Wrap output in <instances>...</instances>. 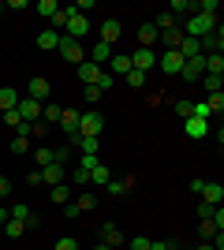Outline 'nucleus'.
Instances as JSON below:
<instances>
[{"instance_id":"f704fd0d","label":"nucleus","mask_w":224,"mask_h":250,"mask_svg":"<svg viewBox=\"0 0 224 250\" xmlns=\"http://www.w3.org/2000/svg\"><path fill=\"white\" fill-rule=\"evenodd\" d=\"M221 83H224V75H202V86L209 94H221Z\"/></svg>"},{"instance_id":"cd10ccee","label":"nucleus","mask_w":224,"mask_h":250,"mask_svg":"<svg viewBox=\"0 0 224 250\" xmlns=\"http://www.w3.org/2000/svg\"><path fill=\"white\" fill-rule=\"evenodd\" d=\"M168 11L176 15V19H180V15H194V4H191V0H172Z\"/></svg>"},{"instance_id":"c03bdc74","label":"nucleus","mask_w":224,"mask_h":250,"mask_svg":"<svg viewBox=\"0 0 224 250\" xmlns=\"http://www.w3.org/2000/svg\"><path fill=\"white\" fill-rule=\"evenodd\" d=\"M53 250H79V239H71V235H64V239H56Z\"/></svg>"},{"instance_id":"6e6d98bb","label":"nucleus","mask_w":224,"mask_h":250,"mask_svg":"<svg viewBox=\"0 0 224 250\" xmlns=\"http://www.w3.org/2000/svg\"><path fill=\"white\" fill-rule=\"evenodd\" d=\"M194 250H213V243H209V239H202V243H198Z\"/></svg>"},{"instance_id":"052dcab7","label":"nucleus","mask_w":224,"mask_h":250,"mask_svg":"<svg viewBox=\"0 0 224 250\" xmlns=\"http://www.w3.org/2000/svg\"><path fill=\"white\" fill-rule=\"evenodd\" d=\"M0 239H4V228H0Z\"/></svg>"},{"instance_id":"5701e85b","label":"nucleus","mask_w":224,"mask_h":250,"mask_svg":"<svg viewBox=\"0 0 224 250\" xmlns=\"http://www.w3.org/2000/svg\"><path fill=\"white\" fill-rule=\"evenodd\" d=\"M22 235H26V224L8 217V224H4V239H22Z\"/></svg>"},{"instance_id":"de8ad7c7","label":"nucleus","mask_w":224,"mask_h":250,"mask_svg":"<svg viewBox=\"0 0 224 250\" xmlns=\"http://www.w3.org/2000/svg\"><path fill=\"white\" fill-rule=\"evenodd\" d=\"M149 243H153V239H146V235H139V239H131V250H149Z\"/></svg>"},{"instance_id":"09e8293b","label":"nucleus","mask_w":224,"mask_h":250,"mask_svg":"<svg viewBox=\"0 0 224 250\" xmlns=\"http://www.w3.org/2000/svg\"><path fill=\"white\" fill-rule=\"evenodd\" d=\"M213 209H217V206H205V202H198V217L209 220V217H213Z\"/></svg>"},{"instance_id":"72a5a7b5","label":"nucleus","mask_w":224,"mask_h":250,"mask_svg":"<svg viewBox=\"0 0 224 250\" xmlns=\"http://www.w3.org/2000/svg\"><path fill=\"white\" fill-rule=\"evenodd\" d=\"M56 11H60V4H56V0H38V15H45V19H53Z\"/></svg>"},{"instance_id":"6ab92c4d","label":"nucleus","mask_w":224,"mask_h":250,"mask_svg":"<svg viewBox=\"0 0 224 250\" xmlns=\"http://www.w3.org/2000/svg\"><path fill=\"white\" fill-rule=\"evenodd\" d=\"M108 179H112V172H108L105 165L90 168V187H101V190H105V187H108Z\"/></svg>"},{"instance_id":"58836bf2","label":"nucleus","mask_w":224,"mask_h":250,"mask_svg":"<svg viewBox=\"0 0 224 250\" xmlns=\"http://www.w3.org/2000/svg\"><path fill=\"white\" fill-rule=\"evenodd\" d=\"M75 206H79V213H86V209H94V194H90V190H82V194L75 198Z\"/></svg>"},{"instance_id":"bb28decb","label":"nucleus","mask_w":224,"mask_h":250,"mask_svg":"<svg viewBox=\"0 0 224 250\" xmlns=\"http://www.w3.org/2000/svg\"><path fill=\"white\" fill-rule=\"evenodd\" d=\"M205 75H224V56H221V52L205 56Z\"/></svg>"},{"instance_id":"9b49d317","label":"nucleus","mask_w":224,"mask_h":250,"mask_svg":"<svg viewBox=\"0 0 224 250\" xmlns=\"http://www.w3.org/2000/svg\"><path fill=\"white\" fill-rule=\"evenodd\" d=\"M86 60H90V63H97V67H105V63L112 60V45H105V42H94L90 49H86Z\"/></svg>"},{"instance_id":"9d476101","label":"nucleus","mask_w":224,"mask_h":250,"mask_svg":"<svg viewBox=\"0 0 224 250\" xmlns=\"http://www.w3.org/2000/svg\"><path fill=\"white\" fill-rule=\"evenodd\" d=\"M183 79L187 83H202V75H205V56H194V60H183Z\"/></svg>"},{"instance_id":"6e6552de","label":"nucleus","mask_w":224,"mask_h":250,"mask_svg":"<svg viewBox=\"0 0 224 250\" xmlns=\"http://www.w3.org/2000/svg\"><path fill=\"white\" fill-rule=\"evenodd\" d=\"M157 67H161L164 75H180V71H183V56H180L176 49H164V52H161V60H157Z\"/></svg>"},{"instance_id":"ea45409f","label":"nucleus","mask_w":224,"mask_h":250,"mask_svg":"<svg viewBox=\"0 0 224 250\" xmlns=\"http://www.w3.org/2000/svg\"><path fill=\"white\" fill-rule=\"evenodd\" d=\"M127 86L131 90H142V86H146V75L142 71H127Z\"/></svg>"},{"instance_id":"3c124183","label":"nucleus","mask_w":224,"mask_h":250,"mask_svg":"<svg viewBox=\"0 0 224 250\" xmlns=\"http://www.w3.org/2000/svg\"><path fill=\"white\" fill-rule=\"evenodd\" d=\"M8 194H11V179L0 176V198H8Z\"/></svg>"},{"instance_id":"7ed1b4c3","label":"nucleus","mask_w":224,"mask_h":250,"mask_svg":"<svg viewBox=\"0 0 224 250\" xmlns=\"http://www.w3.org/2000/svg\"><path fill=\"white\" fill-rule=\"evenodd\" d=\"M101 131H105V116H101V112H82V116H79V135L101 138Z\"/></svg>"},{"instance_id":"603ef678","label":"nucleus","mask_w":224,"mask_h":250,"mask_svg":"<svg viewBox=\"0 0 224 250\" xmlns=\"http://www.w3.org/2000/svg\"><path fill=\"white\" fill-rule=\"evenodd\" d=\"M176 112H180L183 120H187V116H191V101H176Z\"/></svg>"},{"instance_id":"4468645a","label":"nucleus","mask_w":224,"mask_h":250,"mask_svg":"<svg viewBox=\"0 0 224 250\" xmlns=\"http://www.w3.org/2000/svg\"><path fill=\"white\" fill-rule=\"evenodd\" d=\"M101 243H108L112 250L123 247V235H120V228L112 224V220H105V224H101Z\"/></svg>"},{"instance_id":"f03ea898","label":"nucleus","mask_w":224,"mask_h":250,"mask_svg":"<svg viewBox=\"0 0 224 250\" xmlns=\"http://www.w3.org/2000/svg\"><path fill=\"white\" fill-rule=\"evenodd\" d=\"M56 52H60V56H64L71 67H79V63L86 60V45H82V42H71V38H64V34H60V45H56Z\"/></svg>"},{"instance_id":"a18cd8bd","label":"nucleus","mask_w":224,"mask_h":250,"mask_svg":"<svg viewBox=\"0 0 224 250\" xmlns=\"http://www.w3.org/2000/svg\"><path fill=\"white\" fill-rule=\"evenodd\" d=\"M198 231H202V239H213V235H217L221 228H217L213 220H202V228H198Z\"/></svg>"},{"instance_id":"f257e3e1","label":"nucleus","mask_w":224,"mask_h":250,"mask_svg":"<svg viewBox=\"0 0 224 250\" xmlns=\"http://www.w3.org/2000/svg\"><path fill=\"white\" fill-rule=\"evenodd\" d=\"M217 30V19H209V15H202V11H194V15H187V26H183V34L187 38H209V34Z\"/></svg>"},{"instance_id":"4d7b16f0","label":"nucleus","mask_w":224,"mask_h":250,"mask_svg":"<svg viewBox=\"0 0 224 250\" xmlns=\"http://www.w3.org/2000/svg\"><path fill=\"white\" fill-rule=\"evenodd\" d=\"M4 224H8V209H0V228H4Z\"/></svg>"},{"instance_id":"49530a36","label":"nucleus","mask_w":224,"mask_h":250,"mask_svg":"<svg viewBox=\"0 0 224 250\" xmlns=\"http://www.w3.org/2000/svg\"><path fill=\"white\" fill-rule=\"evenodd\" d=\"M53 161L67 168V161H71V149H53Z\"/></svg>"},{"instance_id":"8fccbe9b","label":"nucleus","mask_w":224,"mask_h":250,"mask_svg":"<svg viewBox=\"0 0 224 250\" xmlns=\"http://www.w3.org/2000/svg\"><path fill=\"white\" fill-rule=\"evenodd\" d=\"M202 183L205 179H187V190H191V194H202Z\"/></svg>"},{"instance_id":"c9c22d12","label":"nucleus","mask_w":224,"mask_h":250,"mask_svg":"<svg viewBox=\"0 0 224 250\" xmlns=\"http://www.w3.org/2000/svg\"><path fill=\"white\" fill-rule=\"evenodd\" d=\"M161 42L168 45V49H180V42H183V30L176 26V30H168V34H161Z\"/></svg>"},{"instance_id":"20e7f679","label":"nucleus","mask_w":224,"mask_h":250,"mask_svg":"<svg viewBox=\"0 0 224 250\" xmlns=\"http://www.w3.org/2000/svg\"><path fill=\"white\" fill-rule=\"evenodd\" d=\"M86 34H90V19H86V15H79V11H71V19H67V26H64V38L82 42Z\"/></svg>"},{"instance_id":"f3484780","label":"nucleus","mask_w":224,"mask_h":250,"mask_svg":"<svg viewBox=\"0 0 224 250\" xmlns=\"http://www.w3.org/2000/svg\"><path fill=\"white\" fill-rule=\"evenodd\" d=\"M75 71H79V79H82V83H86V86H94V83H97V75L105 71V67H97V63H90V60H82V63H79V67H75Z\"/></svg>"},{"instance_id":"79ce46f5","label":"nucleus","mask_w":224,"mask_h":250,"mask_svg":"<svg viewBox=\"0 0 224 250\" xmlns=\"http://www.w3.org/2000/svg\"><path fill=\"white\" fill-rule=\"evenodd\" d=\"M34 161H38V168H45V165H53V149H38V153H34Z\"/></svg>"},{"instance_id":"0eeeda50","label":"nucleus","mask_w":224,"mask_h":250,"mask_svg":"<svg viewBox=\"0 0 224 250\" xmlns=\"http://www.w3.org/2000/svg\"><path fill=\"white\" fill-rule=\"evenodd\" d=\"M108 67V75H112V79H127V71H135V67H131V52H112V60L105 63Z\"/></svg>"},{"instance_id":"a211bd4d","label":"nucleus","mask_w":224,"mask_h":250,"mask_svg":"<svg viewBox=\"0 0 224 250\" xmlns=\"http://www.w3.org/2000/svg\"><path fill=\"white\" fill-rule=\"evenodd\" d=\"M209 131H213L209 120H194V116H187V138H205Z\"/></svg>"},{"instance_id":"a878e982","label":"nucleus","mask_w":224,"mask_h":250,"mask_svg":"<svg viewBox=\"0 0 224 250\" xmlns=\"http://www.w3.org/2000/svg\"><path fill=\"white\" fill-rule=\"evenodd\" d=\"M105 190H108V194H116V198H120V194H127V190H131V176L127 179H116V176H112Z\"/></svg>"},{"instance_id":"13d9d810","label":"nucleus","mask_w":224,"mask_h":250,"mask_svg":"<svg viewBox=\"0 0 224 250\" xmlns=\"http://www.w3.org/2000/svg\"><path fill=\"white\" fill-rule=\"evenodd\" d=\"M94 250H112V247H108V243H97V247Z\"/></svg>"},{"instance_id":"4be33fe9","label":"nucleus","mask_w":224,"mask_h":250,"mask_svg":"<svg viewBox=\"0 0 224 250\" xmlns=\"http://www.w3.org/2000/svg\"><path fill=\"white\" fill-rule=\"evenodd\" d=\"M56 45H60V34H56L53 26H49V30H41V34H38V49H49V52H53Z\"/></svg>"},{"instance_id":"37998d69","label":"nucleus","mask_w":224,"mask_h":250,"mask_svg":"<svg viewBox=\"0 0 224 250\" xmlns=\"http://www.w3.org/2000/svg\"><path fill=\"white\" fill-rule=\"evenodd\" d=\"M101 165V161H97V153H82L79 157V168H86V172H90V168H97Z\"/></svg>"},{"instance_id":"f8f14e48","label":"nucleus","mask_w":224,"mask_h":250,"mask_svg":"<svg viewBox=\"0 0 224 250\" xmlns=\"http://www.w3.org/2000/svg\"><path fill=\"white\" fill-rule=\"evenodd\" d=\"M38 176H41V187H56V183H64V165H45V168H38Z\"/></svg>"},{"instance_id":"b1692460","label":"nucleus","mask_w":224,"mask_h":250,"mask_svg":"<svg viewBox=\"0 0 224 250\" xmlns=\"http://www.w3.org/2000/svg\"><path fill=\"white\" fill-rule=\"evenodd\" d=\"M60 112H64L60 104H41V124L45 127H49V124H60Z\"/></svg>"},{"instance_id":"a19ab883","label":"nucleus","mask_w":224,"mask_h":250,"mask_svg":"<svg viewBox=\"0 0 224 250\" xmlns=\"http://www.w3.org/2000/svg\"><path fill=\"white\" fill-rule=\"evenodd\" d=\"M71 183H75V187H86V183H90V172H86V168H75V172H71Z\"/></svg>"},{"instance_id":"5fc2aeb1","label":"nucleus","mask_w":224,"mask_h":250,"mask_svg":"<svg viewBox=\"0 0 224 250\" xmlns=\"http://www.w3.org/2000/svg\"><path fill=\"white\" fill-rule=\"evenodd\" d=\"M149 250H176V247H172V243H161V239H157V243H149Z\"/></svg>"},{"instance_id":"c756f323","label":"nucleus","mask_w":224,"mask_h":250,"mask_svg":"<svg viewBox=\"0 0 224 250\" xmlns=\"http://www.w3.org/2000/svg\"><path fill=\"white\" fill-rule=\"evenodd\" d=\"M30 213H34V209H30V206H22V202H15V206L8 209V217H11V220H22V224L30 220Z\"/></svg>"},{"instance_id":"864d4df0","label":"nucleus","mask_w":224,"mask_h":250,"mask_svg":"<svg viewBox=\"0 0 224 250\" xmlns=\"http://www.w3.org/2000/svg\"><path fill=\"white\" fill-rule=\"evenodd\" d=\"M86 101H101V90H97V86H86Z\"/></svg>"},{"instance_id":"4c0bfd02","label":"nucleus","mask_w":224,"mask_h":250,"mask_svg":"<svg viewBox=\"0 0 224 250\" xmlns=\"http://www.w3.org/2000/svg\"><path fill=\"white\" fill-rule=\"evenodd\" d=\"M97 90H101V94H105V90H112V86H116V79H112V75H108V71H101V75H97Z\"/></svg>"},{"instance_id":"473e14b6","label":"nucleus","mask_w":224,"mask_h":250,"mask_svg":"<svg viewBox=\"0 0 224 250\" xmlns=\"http://www.w3.org/2000/svg\"><path fill=\"white\" fill-rule=\"evenodd\" d=\"M4 116V124H8V131H15V135H19V127H22V116L15 112V108H8V112H0Z\"/></svg>"},{"instance_id":"2eb2a0df","label":"nucleus","mask_w":224,"mask_h":250,"mask_svg":"<svg viewBox=\"0 0 224 250\" xmlns=\"http://www.w3.org/2000/svg\"><path fill=\"white\" fill-rule=\"evenodd\" d=\"M157 42H161L157 26H153V22H142V26H139V49H153Z\"/></svg>"},{"instance_id":"e433bc0d","label":"nucleus","mask_w":224,"mask_h":250,"mask_svg":"<svg viewBox=\"0 0 224 250\" xmlns=\"http://www.w3.org/2000/svg\"><path fill=\"white\" fill-rule=\"evenodd\" d=\"M205 104H209V112H213V116H221V108H224V94H209V97H205Z\"/></svg>"},{"instance_id":"393cba45","label":"nucleus","mask_w":224,"mask_h":250,"mask_svg":"<svg viewBox=\"0 0 224 250\" xmlns=\"http://www.w3.org/2000/svg\"><path fill=\"white\" fill-rule=\"evenodd\" d=\"M15 104H19V94H15L11 86H4V90H0V112H8V108H15Z\"/></svg>"},{"instance_id":"aec40b11","label":"nucleus","mask_w":224,"mask_h":250,"mask_svg":"<svg viewBox=\"0 0 224 250\" xmlns=\"http://www.w3.org/2000/svg\"><path fill=\"white\" fill-rule=\"evenodd\" d=\"M79 108H64V112H60V127H64L67 135H71V131H79Z\"/></svg>"},{"instance_id":"c85d7f7f","label":"nucleus","mask_w":224,"mask_h":250,"mask_svg":"<svg viewBox=\"0 0 224 250\" xmlns=\"http://www.w3.org/2000/svg\"><path fill=\"white\" fill-rule=\"evenodd\" d=\"M8 149H11V153H30V138H26V135H15V138H11V142H8Z\"/></svg>"},{"instance_id":"7c9ffc66","label":"nucleus","mask_w":224,"mask_h":250,"mask_svg":"<svg viewBox=\"0 0 224 250\" xmlns=\"http://www.w3.org/2000/svg\"><path fill=\"white\" fill-rule=\"evenodd\" d=\"M71 11H75V8H60V11L53 15V19H49V22H53V30H56V34H60V30L67 26V19H71Z\"/></svg>"},{"instance_id":"1a4fd4ad","label":"nucleus","mask_w":224,"mask_h":250,"mask_svg":"<svg viewBox=\"0 0 224 250\" xmlns=\"http://www.w3.org/2000/svg\"><path fill=\"white\" fill-rule=\"evenodd\" d=\"M120 34H123V22H120L116 15H108V19L101 22V38H97V42L112 45V42H120Z\"/></svg>"},{"instance_id":"bf43d9fd","label":"nucleus","mask_w":224,"mask_h":250,"mask_svg":"<svg viewBox=\"0 0 224 250\" xmlns=\"http://www.w3.org/2000/svg\"><path fill=\"white\" fill-rule=\"evenodd\" d=\"M4 11H8V8H4V4H0V15H4Z\"/></svg>"},{"instance_id":"39448f33","label":"nucleus","mask_w":224,"mask_h":250,"mask_svg":"<svg viewBox=\"0 0 224 250\" xmlns=\"http://www.w3.org/2000/svg\"><path fill=\"white\" fill-rule=\"evenodd\" d=\"M15 112L22 116V124H38V120H41V101H34V97H19Z\"/></svg>"},{"instance_id":"dca6fc26","label":"nucleus","mask_w":224,"mask_h":250,"mask_svg":"<svg viewBox=\"0 0 224 250\" xmlns=\"http://www.w3.org/2000/svg\"><path fill=\"white\" fill-rule=\"evenodd\" d=\"M198 198H202L205 206H221L224 202V187L221 183H202V194H198Z\"/></svg>"},{"instance_id":"2f4dec72","label":"nucleus","mask_w":224,"mask_h":250,"mask_svg":"<svg viewBox=\"0 0 224 250\" xmlns=\"http://www.w3.org/2000/svg\"><path fill=\"white\" fill-rule=\"evenodd\" d=\"M49 194H53V202H56V206H67V198H71V190H67V183H56V187L49 190Z\"/></svg>"},{"instance_id":"412c9836","label":"nucleus","mask_w":224,"mask_h":250,"mask_svg":"<svg viewBox=\"0 0 224 250\" xmlns=\"http://www.w3.org/2000/svg\"><path fill=\"white\" fill-rule=\"evenodd\" d=\"M176 15H172V11H161L157 19H153V26H157V34H168V30H176Z\"/></svg>"},{"instance_id":"ddd939ff","label":"nucleus","mask_w":224,"mask_h":250,"mask_svg":"<svg viewBox=\"0 0 224 250\" xmlns=\"http://www.w3.org/2000/svg\"><path fill=\"white\" fill-rule=\"evenodd\" d=\"M49 94H53V83H49L45 75H34V79H30V97L45 104V101H49Z\"/></svg>"},{"instance_id":"423d86ee","label":"nucleus","mask_w":224,"mask_h":250,"mask_svg":"<svg viewBox=\"0 0 224 250\" xmlns=\"http://www.w3.org/2000/svg\"><path fill=\"white\" fill-rule=\"evenodd\" d=\"M131 67H135V71H153V67H157V52L153 49H135L131 52Z\"/></svg>"}]
</instances>
